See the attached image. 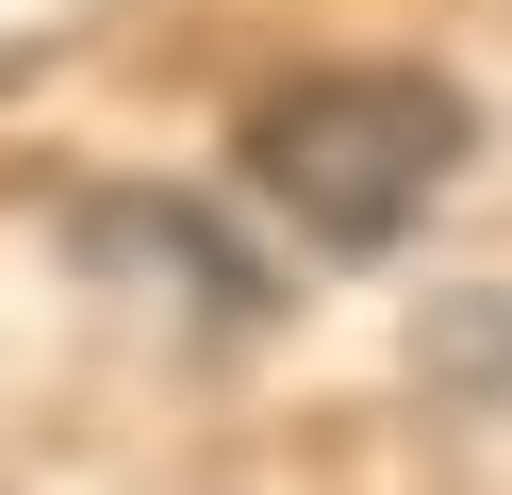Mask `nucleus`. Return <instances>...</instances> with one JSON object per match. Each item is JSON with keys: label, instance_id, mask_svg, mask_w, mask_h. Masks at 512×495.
<instances>
[{"label": "nucleus", "instance_id": "f257e3e1", "mask_svg": "<svg viewBox=\"0 0 512 495\" xmlns=\"http://www.w3.org/2000/svg\"><path fill=\"white\" fill-rule=\"evenodd\" d=\"M248 182L298 248H397L463 182V99L430 66H298L248 116Z\"/></svg>", "mask_w": 512, "mask_h": 495}]
</instances>
